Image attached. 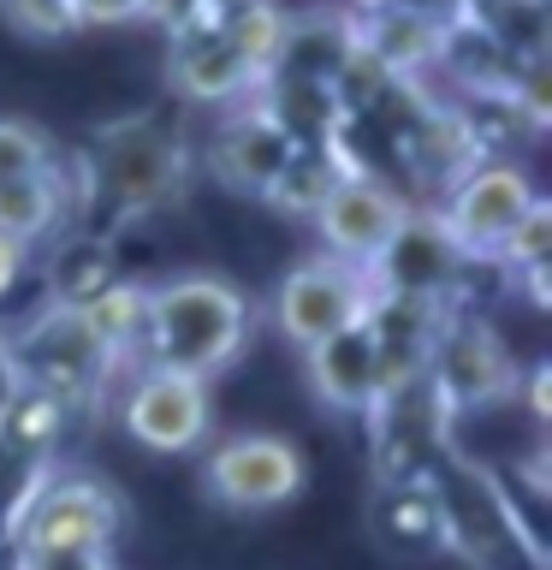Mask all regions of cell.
<instances>
[{"mask_svg":"<svg viewBox=\"0 0 552 570\" xmlns=\"http://www.w3.org/2000/svg\"><path fill=\"white\" fill-rule=\"evenodd\" d=\"M249 338V297L220 274H178L142 285V368L208 381Z\"/></svg>","mask_w":552,"mask_h":570,"instance_id":"obj_1","label":"cell"},{"mask_svg":"<svg viewBox=\"0 0 552 570\" xmlns=\"http://www.w3.org/2000/svg\"><path fill=\"white\" fill-rule=\"evenodd\" d=\"M427 488H434V505H440V529H445V547L463 552L470 564H487V570H505L516 552L546 570V552L534 541V529L516 517L505 481L487 475L481 463H440V470H427Z\"/></svg>","mask_w":552,"mask_h":570,"instance_id":"obj_2","label":"cell"},{"mask_svg":"<svg viewBox=\"0 0 552 570\" xmlns=\"http://www.w3.org/2000/svg\"><path fill=\"white\" fill-rule=\"evenodd\" d=\"M125 523L119 493L83 470H42L36 463L24 499L12 505L18 552H107Z\"/></svg>","mask_w":552,"mask_h":570,"instance_id":"obj_3","label":"cell"},{"mask_svg":"<svg viewBox=\"0 0 552 570\" xmlns=\"http://www.w3.org/2000/svg\"><path fill=\"white\" fill-rule=\"evenodd\" d=\"M89 178H96V190L125 220L131 214H155V208L185 196V178H190L185 137L160 114H137L125 125H107L96 155H89Z\"/></svg>","mask_w":552,"mask_h":570,"instance_id":"obj_4","label":"cell"},{"mask_svg":"<svg viewBox=\"0 0 552 570\" xmlns=\"http://www.w3.org/2000/svg\"><path fill=\"white\" fill-rule=\"evenodd\" d=\"M7 351H12L18 386L48 392V399H60L66 410H89L96 392L114 381V363H107V351L96 345L83 309H66V303H48L30 327H18L7 338Z\"/></svg>","mask_w":552,"mask_h":570,"instance_id":"obj_5","label":"cell"},{"mask_svg":"<svg viewBox=\"0 0 552 570\" xmlns=\"http://www.w3.org/2000/svg\"><path fill=\"white\" fill-rule=\"evenodd\" d=\"M534 203H541V190H534L523 160L487 155L452 185V196H445V208H440V226H445V238L457 244L463 262H499L505 238L523 226V214Z\"/></svg>","mask_w":552,"mask_h":570,"instance_id":"obj_6","label":"cell"},{"mask_svg":"<svg viewBox=\"0 0 552 570\" xmlns=\"http://www.w3.org/2000/svg\"><path fill=\"white\" fill-rule=\"evenodd\" d=\"M427 381H434L440 404L457 416V410L505 404L523 374H516V356L505 351V338H499L487 321L452 309L440 338H434V351H427Z\"/></svg>","mask_w":552,"mask_h":570,"instance_id":"obj_7","label":"cell"},{"mask_svg":"<svg viewBox=\"0 0 552 570\" xmlns=\"http://www.w3.org/2000/svg\"><path fill=\"white\" fill-rule=\"evenodd\" d=\"M368 303H374V274H363V267H351V262H333V256H309L279 279L274 321L292 345L309 351L321 338L356 327V321L368 315Z\"/></svg>","mask_w":552,"mask_h":570,"instance_id":"obj_8","label":"cell"},{"mask_svg":"<svg viewBox=\"0 0 552 570\" xmlns=\"http://www.w3.org/2000/svg\"><path fill=\"white\" fill-rule=\"evenodd\" d=\"M404 220H410V196L392 185L386 173H345L327 190V203L315 208L321 244H327L321 256L351 262L368 274V267L386 256V244L398 238Z\"/></svg>","mask_w":552,"mask_h":570,"instance_id":"obj_9","label":"cell"},{"mask_svg":"<svg viewBox=\"0 0 552 570\" xmlns=\"http://www.w3.org/2000/svg\"><path fill=\"white\" fill-rule=\"evenodd\" d=\"M208 475V493L220 499L226 511H274V505H292L303 493V452L285 434H231L208 452L203 463Z\"/></svg>","mask_w":552,"mask_h":570,"instance_id":"obj_10","label":"cell"},{"mask_svg":"<svg viewBox=\"0 0 552 570\" xmlns=\"http://www.w3.org/2000/svg\"><path fill=\"white\" fill-rule=\"evenodd\" d=\"M214 428L208 381L172 368H137L125 386V434L149 452H196Z\"/></svg>","mask_w":552,"mask_h":570,"instance_id":"obj_11","label":"cell"},{"mask_svg":"<svg viewBox=\"0 0 552 570\" xmlns=\"http://www.w3.org/2000/svg\"><path fill=\"white\" fill-rule=\"evenodd\" d=\"M463 262L457 244L445 238L440 214L434 208H410V220L398 226V238L386 244V256L368 267L374 274V292H392V297H416V303H445L452 309L457 285H463Z\"/></svg>","mask_w":552,"mask_h":570,"instance_id":"obj_12","label":"cell"},{"mask_svg":"<svg viewBox=\"0 0 552 570\" xmlns=\"http://www.w3.org/2000/svg\"><path fill=\"white\" fill-rule=\"evenodd\" d=\"M297 155V142L274 125V114L249 96L238 101L231 114L220 119V131H214V178H220L226 190H244V196H267L274 190V178L285 173V160Z\"/></svg>","mask_w":552,"mask_h":570,"instance_id":"obj_13","label":"cell"},{"mask_svg":"<svg viewBox=\"0 0 552 570\" xmlns=\"http://www.w3.org/2000/svg\"><path fill=\"white\" fill-rule=\"evenodd\" d=\"M167 78L178 96L190 101H220V107H238L262 89L256 66L231 48V36L220 24H190L172 36V60H167Z\"/></svg>","mask_w":552,"mask_h":570,"instance_id":"obj_14","label":"cell"},{"mask_svg":"<svg viewBox=\"0 0 552 570\" xmlns=\"http://www.w3.org/2000/svg\"><path fill=\"white\" fill-rule=\"evenodd\" d=\"M445 303H416V297H392V292H374L368 303V338H374V368H381V392L416 381L427 374V351L445 327Z\"/></svg>","mask_w":552,"mask_h":570,"instance_id":"obj_15","label":"cell"},{"mask_svg":"<svg viewBox=\"0 0 552 570\" xmlns=\"http://www.w3.org/2000/svg\"><path fill=\"white\" fill-rule=\"evenodd\" d=\"M303 368H309V392L333 410H351V416H368L374 399H381V368H374V338L368 321L321 338V345L303 351Z\"/></svg>","mask_w":552,"mask_h":570,"instance_id":"obj_16","label":"cell"},{"mask_svg":"<svg viewBox=\"0 0 552 570\" xmlns=\"http://www.w3.org/2000/svg\"><path fill=\"white\" fill-rule=\"evenodd\" d=\"M351 53H356V18H338V12L285 18L274 78H285V83H327L333 89L338 71L351 66Z\"/></svg>","mask_w":552,"mask_h":570,"instance_id":"obj_17","label":"cell"},{"mask_svg":"<svg viewBox=\"0 0 552 570\" xmlns=\"http://www.w3.org/2000/svg\"><path fill=\"white\" fill-rule=\"evenodd\" d=\"M374 534H381V547H392L398 559H427V552L445 547L440 505H434L427 475L381 481V488H374Z\"/></svg>","mask_w":552,"mask_h":570,"instance_id":"obj_18","label":"cell"},{"mask_svg":"<svg viewBox=\"0 0 552 570\" xmlns=\"http://www.w3.org/2000/svg\"><path fill=\"white\" fill-rule=\"evenodd\" d=\"M434 66L445 71V78L457 83V96L463 101H487V96H511L516 89V66L505 48L493 42V36H481L470 18L463 24H452L440 36V53H434Z\"/></svg>","mask_w":552,"mask_h":570,"instance_id":"obj_19","label":"cell"},{"mask_svg":"<svg viewBox=\"0 0 552 570\" xmlns=\"http://www.w3.org/2000/svg\"><path fill=\"white\" fill-rule=\"evenodd\" d=\"M356 48L368 53L386 78L398 83H416L422 71H434V53H440V30L422 24L410 12H374V18H356Z\"/></svg>","mask_w":552,"mask_h":570,"instance_id":"obj_20","label":"cell"},{"mask_svg":"<svg viewBox=\"0 0 552 570\" xmlns=\"http://www.w3.org/2000/svg\"><path fill=\"white\" fill-rule=\"evenodd\" d=\"M66 220V190L60 173H30V178H0V238L30 249L36 238H48Z\"/></svg>","mask_w":552,"mask_h":570,"instance_id":"obj_21","label":"cell"},{"mask_svg":"<svg viewBox=\"0 0 552 570\" xmlns=\"http://www.w3.org/2000/svg\"><path fill=\"white\" fill-rule=\"evenodd\" d=\"M83 321H89V333H96V345L107 351L114 374L142 368V285L114 279L101 297L83 303Z\"/></svg>","mask_w":552,"mask_h":570,"instance_id":"obj_22","label":"cell"},{"mask_svg":"<svg viewBox=\"0 0 552 570\" xmlns=\"http://www.w3.org/2000/svg\"><path fill=\"white\" fill-rule=\"evenodd\" d=\"M71 410L60 399H48V392L36 386H18L7 404H0V452L18 458V463H42L48 445L66 434Z\"/></svg>","mask_w":552,"mask_h":570,"instance_id":"obj_23","label":"cell"},{"mask_svg":"<svg viewBox=\"0 0 552 570\" xmlns=\"http://www.w3.org/2000/svg\"><path fill=\"white\" fill-rule=\"evenodd\" d=\"M345 173H351V160L338 155V142H309V149H297L292 160H285V173L274 178L267 203H274L279 214H309L315 220V208L327 203V190Z\"/></svg>","mask_w":552,"mask_h":570,"instance_id":"obj_24","label":"cell"},{"mask_svg":"<svg viewBox=\"0 0 552 570\" xmlns=\"http://www.w3.org/2000/svg\"><path fill=\"white\" fill-rule=\"evenodd\" d=\"M470 24L493 36L516 66L546 60V0H470Z\"/></svg>","mask_w":552,"mask_h":570,"instance_id":"obj_25","label":"cell"},{"mask_svg":"<svg viewBox=\"0 0 552 570\" xmlns=\"http://www.w3.org/2000/svg\"><path fill=\"white\" fill-rule=\"evenodd\" d=\"M107 285H114V249L101 238H89V232H78V238L53 256V303L83 309L89 297L107 292Z\"/></svg>","mask_w":552,"mask_h":570,"instance_id":"obj_26","label":"cell"},{"mask_svg":"<svg viewBox=\"0 0 552 570\" xmlns=\"http://www.w3.org/2000/svg\"><path fill=\"white\" fill-rule=\"evenodd\" d=\"M226 36H231V48L244 53L249 66H256V78L267 83L274 78V60H279V36H285V12L279 7H249V12H238V18H226L220 24Z\"/></svg>","mask_w":552,"mask_h":570,"instance_id":"obj_27","label":"cell"},{"mask_svg":"<svg viewBox=\"0 0 552 570\" xmlns=\"http://www.w3.org/2000/svg\"><path fill=\"white\" fill-rule=\"evenodd\" d=\"M53 167V142L42 125L24 119H0V178H30Z\"/></svg>","mask_w":552,"mask_h":570,"instance_id":"obj_28","label":"cell"},{"mask_svg":"<svg viewBox=\"0 0 552 570\" xmlns=\"http://www.w3.org/2000/svg\"><path fill=\"white\" fill-rule=\"evenodd\" d=\"M0 12H7V24L18 36H36V42H60V36L78 30L66 0H0Z\"/></svg>","mask_w":552,"mask_h":570,"instance_id":"obj_29","label":"cell"},{"mask_svg":"<svg viewBox=\"0 0 552 570\" xmlns=\"http://www.w3.org/2000/svg\"><path fill=\"white\" fill-rule=\"evenodd\" d=\"M78 30H107V24H131L142 18V0H66Z\"/></svg>","mask_w":552,"mask_h":570,"instance_id":"obj_30","label":"cell"},{"mask_svg":"<svg viewBox=\"0 0 552 570\" xmlns=\"http://www.w3.org/2000/svg\"><path fill=\"white\" fill-rule=\"evenodd\" d=\"M142 18H155L167 36H178L190 24H208V0H142Z\"/></svg>","mask_w":552,"mask_h":570,"instance_id":"obj_31","label":"cell"},{"mask_svg":"<svg viewBox=\"0 0 552 570\" xmlns=\"http://www.w3.org/2000/svg\"><path fill=\"white\" fill-rule=\"evenodd\" d=\"M12 570H114L107 552H18Z\"/></svg>","mask_w":552,"mask_h":570,"instance_id":"obj_32","label":"cell"},{"mask_svg":"<svg viewBox=\"0 0 552 570\" xmlns=\"http://www.w3.org/2000/svg\"><path fill=\"white\" fill-rule=\"evenodd\" d=\"M398 12L422 18V24H434V30L445 36L452 24H463V18H470V0H398Z\"/></svg>","mask_w":552,"mask_h":570,"instance_id":"obj_33","label":"cell"},{"mask_svg":"<svg viewBox=\"0 0 552 570\" xmlns=\"http://www.w3.org/2000/svg\"><path fill=\"white\" fill-rule=\"evenodd\" d=\"M18 274H24V249H18V244H7V238H0V297H7V292H12V285H18Z\"/></svg>","mask_w":552,"mask_h":570,"instance_id":"obj_34","label":"cell"},{"mask_svg":"<svg viewBox=\"0 0 552 570\" xmlns=\"http://www.w3.org/2000/svg\"><path fill=\"white\" fill-rule=\"evenodd\" d=\"M249 7H262V0H208V24H226V18H238Z\"/></svg>","mask_w":552,"mask_h":570,"instance_id":"obj_35","label":"cell"},{"mask_svg":"<svg viewBox=\"0 0 552 570\" xmlns=\"http://www.w3.org/2000/svg\"><path fill=\"white\" fill-rule=\"evenodd\" d=\"M18 392V368H12V351H7V333H0V404Z\"/></svg>","mask_w":552,"mask_h":570,"instance_id":"obj_36","label":"cell"},{"mask_svg":"<svg viewBox=\"0 0 552 570\" xmlns=\"http://www.w3.org/2000/svg\"><path fill=\"white\" fill-rule=\"evenodd\" d=\"M398 0H351V18H374V12H392Z\"/></svg>","mask_w":552,"mask_h":570,"instance_id":"obj_37","label":"cell"}]
</instances>
